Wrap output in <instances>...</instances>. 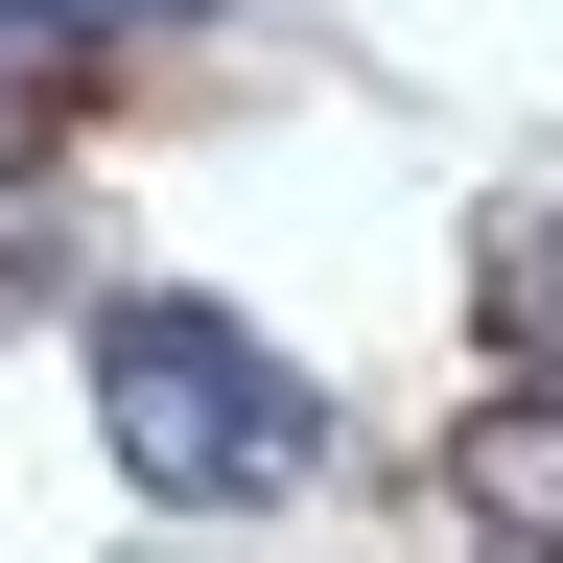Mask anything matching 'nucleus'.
<instances>
[{
  "instance_id": "1",
  "label": "nucleus",
  "mask_w": 563,
  "mask_h": 563,
  "mask_svg": "<svg viewBox=\"0 0 563 563\" xmlns=\"http://www.w3.org/2000/svg\"><path fill=\"white\" fill-rule=\"evenodd\" d=\"M95 422H118L141 493H188V517H235V493H282L329 446L306 376H282L235 306H188V282H118V306H95Z\"/></svg>"
},
{
  "instance_id": "2",
  "label": "nucleus",
  "mask_w": 563,
  "mask_h": 563,
  "mask_svg": "<svg viewBox=\"0 0 563 563\" xmlns=\"http://www.w3.org/2000/svg\"><path fill=\"white\" fill-rule=\"evenodd\" d=\"M493 493H517V517H563V422H517V446H493Z\"/></svg>"
},
{
  "instance_id": "3",
  "label": "nucleus",
  "mask_w": 563,
  "mask_h": 563,
  "mask_svg": "<svg viewBox=\"0 0 563 563\" xmlns=\"http://www.w3.org/2000/svg\"><path fill=\"white\" fill-rule=\"evenodd\" d=\"M0 24H188V0H0Z\"/></svg>"
}]
</instances>
